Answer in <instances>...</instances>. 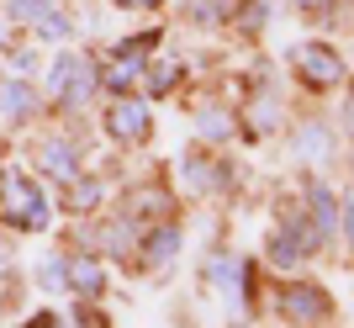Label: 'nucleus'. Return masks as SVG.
Returning <instances> with one entry per match:
<instances>
[{
	"label": "nucleus",
	"mask_w": 354,
	"mask_h": 328,
	"mask_svg": "<svg viewBox=\"0 0 354 328\" xmlns=\"http://www.w3.org/2000/svg\"><path fill=\"white\" fill-rule=\"evenodd\" d=\"M48 90H53V101H64V106H85L90 95H95V69H90L80 53H64V59L53 64V75H48Z\"/></svg>",
	"instance_id": "1"
},
{
	"label": "nucleus",
	"mask_w": 354,
	"mask_h": 328,
	"mask_svg": "<svg viewBox=\"0 0 354 328\" xmlns=\"http://www.w3.org/2000/svg\"><path fill=\"white\" fill-rule=\"evenodd\" d=\"M11 223L27 228V233H43L48 228V196L32 175H11Z\"/></svg>",
	"instance_id": "2"
},
{
	"label": "nucleus",
	"mask_w": 354,
	"mask_h": 328,
	"mask_svg": "<svg viewBox=\"0 0 354 328\" xmlns=\"http://www.w3.org/2000/svg\"><path fill=\"white\" fill-rule=\"evenodd\" d=\"M106 133L122 138V143H143L148 138V101H111L106 106Z\"/></svg>",
	"instance_id": "3"
},
{
	"label": "nucleus",
	"mask_w": 354,
	"mask_h": 328,
	"mask_svg": "<svg viewBox=\"0 0 354 328\" xmlns=\"http://www.w3.org/2000/svg\"><path fill=\"white\" fill-rule=\"evenodd\" d=\"M296 69H301V80H307V85H339V80H344L339 53H333V48H323V43L296 48Z\"/></svg>",
	"instance_id": "4"
},
{
	"label": "nucleus",
	"mask_w": 354,
	"mask_h": 328,
	"mask_svg": "<svg viewBox=\"0 0 354 328\" xmlns=\"http://www.w3.org/2000/svg\"><path fill=\"white\" fill-rule=\"evenodd\" d=\"M281 302H286V313H291L296 323H323V318L333 313V297H328L323 286H286Z\"/></svg>",
	"instance_id": "5"
},
{
	"label": "nucleus",
	"mask_w": 354,
	"mask_h": 328,
	"mask_svg": "<svg viewBox=\"0 0 354 328\" xmlns=\"http://www.w3.org/2000/svg\"><path fill=\"white\" fill-rule=\"evenodd\" d=\"M312 244H317L312 223H307V228H301V223H286L281 233H270V259H275V265H296V259H301Z\"/></svg>",
	"instance_id": "6"
},
{
	"label": "nucleus",
	"mask_w": 354,
	"mask_h": 328,
	"mask_svg": "<svg viewBox=\"0 0 354 328\" xmlns=\"http://www.w3.org/2000/svg\"><path fill=\"white\" fill-rule=\"evenodd\" d=\"M37 159H43V170H48L53 180H80V154H74V143H59V138H48Z\"/></svg>",
	"instance_id": "7"
},
{
	"label": "nucleus",
	"mask_w": 354,
	"mask_h": 328,
	"mask_svg": "<svg viewBox=\"0 0 354 328\" xmlns=\"http://www.w3.org/2000/svg\"><path fill=\"white\" fill-rule=\"evenodd\" d=\"M32 106H37V95H32L27 80H6L0 85V111L6 117H32Z\"/></svg>",
	"instance_id": "8"
},
{
	"label": "nucleus",
	"mask_w": 354,
	"mask_h": 328,
	"mask_svg": "<svg viewBox=\"0 0 354 328\" xmlns=\"http://www.w3.org/2000/svg\"><path fill=\"white\" fill-rule=\"evenodd\" d=\"M333 223H339V217H333V196H328L323 185H312V233H317V244L333 233Z\"/></svg>",
	"instance_id": "9"
},
{
	"label": "nucleus",
	"mask_w": 354,
	"mask_h": 328,
	"mask_svg": "<svg viewBox=\"0 0 354 328\" xmlns=\"http://www.w3.org/2000/svg\"><path fill=\"white\" fill-rule=\"evenodd\" d=\"M106 281L101 265H90V259H69V286H80V291H95V286Z\"/></svg>",
	"instance_id": "10"
},
{
	"label": "nucleus",
	"mask_w": 354,
	"mask_h": 328,
	"mask_svg": "<svg viewBox=\"0 0 354 328\" xmlns=\"http://www.w3.org/2000/svg\"><path fill=\"white\" fill-rule=\"evenodd\" d=\"M53 11H59L53 0H11V21H43Z\"/></svg>",
	"instance_id": "11"
},
{
	"label": "nucleus",
	"mask_w": 354,
	"mask_h": 328,
	"mask_svg": "<svg viewBox=\"0 0 354 328\" xmlns=\"http://www.w3.org/2000/svg\"><path fill=\"white\" fill-rule=\"evenodd\" d=\"M175 228H159V239H153V249H148V259H159V265H164V259H169V254H175Z\"/></svg>",
	"instance_id": "12"
},
{
	"label": "nucleus",
	"mask_w": 354,
	"mask_h": 328,
	"mask_svg": "<svg viewBox=\"0 0 354 328\" xmlns=\"http://www.w3.org/2000/svg\"><path fill=\"white\" fill-rule=\"evenodd\" d=\"M43 286H48V291L69 286V265H64V259H48V265H43Z\"/></svg>",
	"instance_id": "13"
},
{
	"label": "nucleus",
	"mask_w": 354,
	"mask_h": 328,
	"mask_svg": "<svg viewBox=\"0 0 354 328\" xmlns=\"http://www.w3.org/2000/svg\"><path fill=\"white\" fill-rule=\"evenodd\" d=\"M301 154H317V159L328 154V133L323 127H307V133H301Z\"/></svg>",
	"instance_id": "14"
},
{
	"label": "nucleus",
	"mask_w": 354,
	"mask_h": 328,
	"mask_svg": "<svg viewBox=\"0 0 354 328\" xmlns=\"http://www.w3.org/2000/svg\"><path fill=\"white\" fill-rule=\"evenodd\" d=\"M21 328H69V323H64V318L53 313V307H43V313H37V318H27Z\"/></svg>",
	"instance_id": "15"
},
{
	"label": "nucleus",
	"mask_w": 354,
	"mask_h": 328,
	"mask_svg": "<svg viewBox=\"0 0 354 328\" xmlns=\"http://www.w3.org/2000/svg\"><path fill=\"white\" fill-rule=\"evenodd\" d=\"M339 223H344V239H349V249H354V191L344 196V217Z\"/></svg>",
	"instance_id": "16"
},
{
	"label": "nucleus",
	"mask_w": 354,
	"mask_h": 328,
	"mask_svg": "<svg viewBox=\"0 0 354 328\" xmlns=\"http://www.w3.org/2000/svg\"><path fill=\"white\" fill-rule=\"evenodd\" d=\"M296 6H301V11H328L333 0H296Z\"/></svg>",
	"instance_id": "17"
},
{
	"label": "nucleus",
	"mask_w": 354,
	"mask_h": 328,
	"mask_svg": "<svg viewBox=\"0 0 354 328\" xmlns=\"http://www.w3.org/2000/svg\"><path fill=\"white\" fill-rule=\"evenodd\" d=\"M349 127H354V101H349Z\"/></svg>",
	"instance_id": "18"
},
{
	"label": "nucleus",
	"mask_w": 354,
	"mask_h": 328,
	"mask_svg": "<svg viewBox=\"0 0 354 328\" xmlns=\"http://www.w3.org/2000/svg\"><path fill=\"white\" fill-rule=\"evenodd\" d=\"M133 6H153V0H133Z\"/></svg>",
	"instance_id": "19"
}]
</instances>
